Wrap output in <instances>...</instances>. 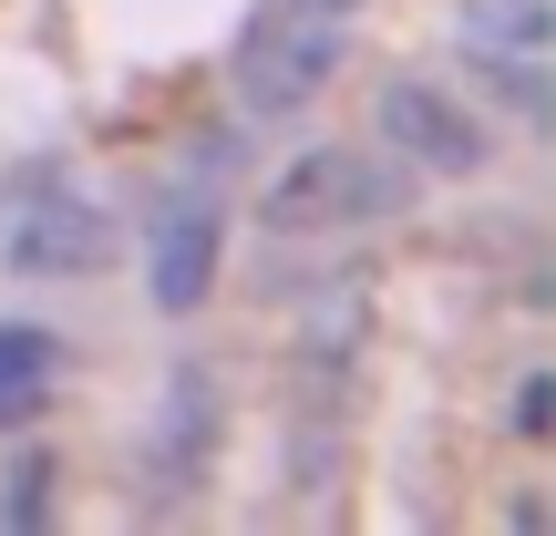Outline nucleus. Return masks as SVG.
<instances>
[{
    "mask_svg": "<svg viewBox=\"0 0 556 536\" xmlns=\"http://www.w3.org/2000/svg\"><path fill=\"white\" fill-rule=\"evenodd\" d=\"M52 372H62V340L31 320H0V392H52Z\"/></svg>",
    "mask_w": 556,
    "mask_h": 536,
    "instance_id": "9",
    "label": "nucleus"
},
{
    "mask_svg": "<svg viewBox=\"0 0 556 536\" xmlns=\"http://www.w3.org/2000/svg\"><path fill=\"white\" fill-rule=\"evenodd\" d=\"M299 11H330V21H351V11H361V0H299Z\"/></svg>",
    "mask_w": 556,
    "mask_h": 536,
    "instance_id": "13",
    "label": "nucleus"
},
{
    "mask_svg": "<svg viewBox=\"0 0 556 536\" xmlns=\"http://www.w3.org/2000/svg\"><path fill=\"white\" fill-rule=\"evenodd\" d=\"M413 207V176L381 155H351V145H309V155L278 165V186L258 197L268 238H330V227H361V217H402Z\"/></svg>",
    "mask_w": 556,
    "mask_h": 536,
    "instance_id": "1",
    "label": "nucleus"
},
{
    "mask_svg": "<svg viewBox=\"0 0 556 536\" xmlns=\"http://www.w3.org/2000/svg\"><path fill=\"white\" fill-rule=\"evenodd\" d=\"M217 248H227V197L217 186H176V207L155 217V238H144V289H155L165 320H197L206 289H217Z\"/></svg>",
    "mask_w": 556,
    "mask_h": 536,
    "instance_id": "6",
    "label": "nucleus"
},
{
    "mask_svg": "<svg viewBox=\"0 0 556 536\" xmlns=\"http://www.w3.org/2000/svg\"><path fill=\"white\" fill-rule=\"evenodd\" d=\"M0 516H11V526L52 516V454H11V475H0Z\"/></svg>",
    "mask_w": 556,
    "mask_h": 536,
    "instance_id": "10",
    "label": "nucleus"
},
{
    "mask_svg": "<svg viewBox=\"0 0 556 536\" xmlns=\"http://www.w3.org/2000/svg\"><path fill=\"white\" fill-rule=\"evenodd\" d=\"M371 124H381V145H392L413 176H484V155H495L484 114H475V103H454L433 73H392L371 94Z\"/></svg>",
    "mask_w": 556,
    "mask_h": 536,
    "instance_id": "5",
    "label": "nucleus"
},
{
    "mask_svg": "<svg viewBox=\"0 0 556 536\" xmlns=\"http://www.w3.org/2000/svg\"><path fill=\"white\" fill-rule=\"evenodd\" d=\"M546 423H556V382L536 372V382L516 392V434H546Z\"/></svg>",
    "mask_w": 556,
    "mask_h": 536,
    "instance_id": "11",
    "label": "nucleus"
},
{
    "mask_svg": "<svg viewBox=\"0 0 556 536\" xmlns=\"http://www.w3.org/2000/svg\"><path fill=\"white\" fill-rule=\"evenodd\" d=\"M340 52H351V32H340L330 11H299V0H278V11L248 32V52H238V114H299V103L319 94V83L340 73Z\"/></svg>",
    "mask_w": 556,
    "mask_h": 536,
    "instance_id": "3",
    "label": "nucleus"
},
{
    "mask_svg": "<svg viewBox=\"0 0 556 536\" xmlns=\"http://www.w3.org/2000/svg\"><path fill=\"white\" fill-rule=\"evenodd\" d=\"M464 52H546L556 62V0H454Z\"/></svg>",
    "mask_w": 556,
    "mask_h": 536,
    "instance_id": "7",
    "label": "nucleus"
},
{
    "mask_svg": "<svg viewBox=\"0 0 556 536\" xmlns=\"http://www.w3.org/2000/svg\"><path fill=\"white\" fill-rule=\"evenodd\" d=\"M217 434H227L217 372H206V361H176V372H165V402L144 413V444H135V485H144V506L197 496L206 464H217Z\"/></svg>",
    "mask_w": 556,
    "mask_h": 536,
    "instance_id": "4",
    "label": "nucleus"
},
{
    "mask_svg": "<svg viewBox=\"0 0 556 536\" xmlns=\"http://www.w3.org/2000/svg\"><path fill=\"white\" fill-rule=\"evenodd\" d=\"M124 259V227L93 186H62V176H31L11 197V269L21 278H93Z\"/></svg>",
    "mask_w": 556,
    "mask_h": 536,
    "instance_id": "2",
    "label": "nucleus"
},
{
    "mask_svg": "<svg viewBox=\"0 0 556 536\" xmlns=\"http://www.w3.org/2000/svg\"><path fill=\"white\" fill-rule=\"evenodd\" d=\"M41 413V392H0V434H11V423H31Z\"/></svg>",
    "mask_w": 556,
    "mask_h": 536,
    "instance_id": "12",
    "label": "nucleus"
},
{
    "mask_svg": "<svg viewBox=\"0 0 556 536\" xmlns=\"http://www.w3.org/2000/svg\"><path fill=\"white\" fill-rule=\"evenodd\" d=\"M361 340H371V278H340V289H319L309 320H299V361L340 372V361H361Z\"/></svg>",
    "mask_w": 556,
    "mask_h": 536,
    "instance_id": "8",
    "label": "nucleus"
}]
</instances>
